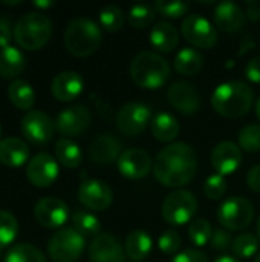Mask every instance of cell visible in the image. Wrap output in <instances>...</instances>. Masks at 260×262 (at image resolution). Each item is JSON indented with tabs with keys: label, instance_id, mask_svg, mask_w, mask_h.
<instances>
[{
	"label": "cell",
	"instance_id": "6da1fadb",
	"mask_svg": "<svg viewBox=\"0 0 260 262\" xmlns=\"http://www.w3.org/2000/svg\"><path fill=\"white\" fill-rule=\"evenodd\" d=\"M198 170V157L187 143H172L162 147L153 161V175L166 187L179 189L188 184Z\"/></svg>",
	"mask_w": 260,
	"mask_h": 262
},
{
	"label": "cell",
	"instance_id": "7a4b0ae2",
	"mask_svg": "<svg viewBox=\"0 0 260 262\" xmlns=\"http://www.w3.org/2000/svg\"><path fill=\"white\" fill-rule=\"evenodd\" d=\"M254 104V91L250 84L233 80L219 84L211 95V106L216 114L225 118H241Z\"/></svg>",
	"mask_w": 260,
	"mask_h": 262
},
{
	"label": "cell",
	"instance_id": "3957f363",
	"mask_svg": "<svg viewBox=\"0 0 260 262\" xmlns=\"http://www.w3.org/2000/svg\"><path fill=\"white\" fill-rule=\"evenodd\" d=\"M169 61L156 52L143 51L132 58L130 77L133 83L143 89H159L170 78Z\"/></svg>",
	"mask_w": 260,
	"mask_h": 262
},
{
	"label": "cell",
	"instance_id": "277c9868",
	"mask_svg": "<svg viewBox=\"0 0 260 262\" xmlns=\"http://www.w3.org/2000/svg\"><path fill=\"white\" fill-rule=\"evenodd\" d=\"M52 35V23L41 11L26 12L14 26V40L21 49H41Z\"/></svg>",
	"mask_w": 260,
	"mask_h": 262
},
{
	"label": "cell",
	"instance_id": "5b68a950",
	"mask_svg": "<svg viewBox=\"0 0 260 262\" xmlns=\"http://www.w3.org/2000/svg\"><path fill=\"white\" fill-rule=\"evenodd\" d=\"M103 40L100 26L86 17L74 18L64 31V46L74 57H87L93 54Z\"/></svg>",
	"mask_w": 260,
	"mask_h": 262
},
{
	"label": "cell",
	"instance_id": "8992f818",
	"mask_svg": "<svg viewBox=\"0 0 260 262\" xmlns=\"http://www.w3.org/2000/svg\"><path fill=\"white\" fill-rule=\"evenodd\" d=\"M198 212L196 196L185 189H178L169 193L162 203L161 215L166 223L172 226H184L195 220Z\"/></svg>",
	"mask_w": 260,
	"mask_h": 262
},
{
	"label": "cell",
	"instance_id": "52a82bcc",
	"mask_svg": "<svg viewBox=\"0 0 260 262\" xmlns=\"http://www.w3.org/2000/svg\"><path fill=\"white\" fill-rule=\"evenodd\" d=\"M86 249V239L74 229H61L48 243V255L52 262L78 261Z\"/></svg>",
	"mask_w": 260,
	"mask_h": 262
},
{
	"label": "cell",
	"instance_id": "ba28073f",
	"mask_svg": "<svg viewBox=\"0 0 260 262\" xmlns=\"http://www.w3.org/2000/svg\"><path fill=\"white\" fill-rule=\"evenodd\" d=\"M218 220L225 230H244L254 220V207L247 198L233 196L219 206Z\"/></svg>",
	"mask_w": 260,
	"mask_h": 262
},
{
	"label": "cell",
	"instance_id": "9c48e42d",
	"mask_svg": "<svg viewBox=\"0 0 260 262\" xmlns=\"http://www.w3.org/2000/svg\"><path fill=\"white\" fill-rule=\"evenodd\" d=\"M182 37L199 49H211L218 43V31L208 18L199 14H188L181 23Z\"/></svg>",
	"mask_w": 260,
	"mask_h": 262
},
{
	"label": "cell",
	"instance_id": "30bf717a",
	"mask_svg": "<svg viewBox=\"0 0 260 262\" xmlns=\"http://www.w3.org/2000/svg\"><path fill=\"white\" fill-rule=\"evenodd\" d=\"M149 123H152V111L143 103H127L116 115V126L121 134L127 137H136L143 134Z\"/></svg>",
	"mask_w": 260,
	"mask_h": 262
},
{
	"label": "cell",
	"instance_id": "8fae6325",
	"mask_svg": "<svg viewBox=\"0 0 260 262\" xmlns=\"http://www.w3.org/2000/svg\"><path fill=\"white\" fill-rule=\"evenodd\" d=\"M20 127L21 134L28 141L37 146H43L52 140L55 123L51 120L48 114L41 111H29L21 118Z\"/></svg>",
	"mask_w": 260,
	"mask_h": 262
},
{
	"label": "cell",
	"instance_id": "7c38bea8",
	"mask_svg": "<svg viewBox=\"0 0 260 262\" xmlns=\"http://www.w3.org/2000/svg\"><path fill=\"white\" fill-rule=\"evenodd\" d=\"M60 169L58 161L49 154H37L34 155L26 166V177L29 183L35 187H49L58 178Z\"/></svg>",
	"mask_w": 260,
	"mask_h": 262
},
{
	"label": "cell",
	"instance_id": "4fadbf2b",
	"mask_svg": "<svg viewBox=\"0 0 260 262\" xmlns=\"http://www.w3.org/2000/svg\"><path fill=\"white\" fill-rule=\"evenodd\" d=\"M78 201L95 212H103L113 203V192L101 180H86L78 187Z\"/></svg>",
	"mask_w": 260,
	"mask_h": 262
},
{
	"label": "cell",
	"instance_id": "5bb4252c",
	"mask_svg": "<svg viewBox=\"0 0 260 262\" xmlns=\"http://www.w3.org/2000/svg\"><path fill=\"white\" fill-rule=\"evenodd\" d=\"M116 164L120 173L129 180H143L150 173V170H153L150 154L139 147L126 149Z\"/></svg>",
	"mask_w": 260,
	"mask_h": 262
},
{
	"label": "cell",
	"instance_id": "9a60e30c",
	"mask_svg": "<svg viewBox=\"0 0 260 262\" xmlns=\"http://www.w3.org/2000/svg\"><path fill=\"white\" fill-rule=\"evenodd\" d=\"M34 216L40 226L46 229H58L66 224L69 218V209L63 200L48 196L35 204Z\"/></svg>",
	"mask_w": 260,
	"mask_h": 262
},
{
	"label": "cell",
	"instance_id": "2e32d148",
	"mask_svg": "<svg viewBox=\"0 0 260 262\" xmlns=\"http://www.w3.org/2000/svg\"><path fill=\"white\" fill-rule=\"evenodd\" d=\"M90 124V112L83 104H75L63 109L55 120L57 130L64 135V138L81 135Z\"/></svg>",
	"mask_w": 260,
	"mask_h": 262
},
{
	"label": "cell",
	"instance_id": "e0dca14e",
	"mask_svg": "<svg viewBox=\"0 0 260 262\" xmlns=\"http://www.w3.org/2000/svg\"><path fill=\"white\" fill-rule=\"evenodd\" d=\"M90 262H126V250L110 233H100L89 246Z\"/></svg>",
	"mask_w": 260,
	"mask_h": 262
},
{
	"label": "cell",
	"instance_id": "ac0fdd59",
	"mask_svg": "<svg viewBox=\"0 0 260 262\" xmlns=\"http://www.w3.org/2000/svg\"><path fill=\"white\" fill-rule=\"evenodd\" d=\"M169 103L181 114L190 115L198 112L201 107V94L198 89L187 81H175L167 89Z\"/></svg>",
	"mask_w": 260,
	"mask_h": 262
},
{
	"label": "cell",
	"instance_id": "d6986e66",
	"mask_svg": "<svg viewBox=\"0 0 260 262\" xmlns=\"http://www.w3.org/2000/svg\"><path fill=\"white\" fill-rule=\"evenodd\" d=\"M242 164V150L233 141H221L211 152V166L218 175H231Z\"/></svg>",
	"mask_w": 260,
	"mask_h": 262
},
{
	"label": "cell",
	"instance_id": "ffe728a7",
	"mask_svg": "<svg viewBox=\"0 0 260 262\" xmlns=\"http://www.w3.org/2000/svg\"><path fill=\"white\" fill-rule=\"evenodd\" d=\"M121 154V143L112 134H103L97 137L89 147L90 160L100 166H107L118 161Z\"/></svg>",
	"mask_w": 260,
	"mask_h": 262
},
{
	"label": "cell",
	"instance_id": "44dd1931",
	"mask_svg": "<svg viewBox=\"0 0 260 262\" xmlns=\"http://www.w3.org/2000/svg\"><path fill=\"white\" fill-rule=\"evenodd\" d=\"M84 89L83 77L75 71H63L54 77L51 92L58 101H74Z\"/></svg>",
	"mask_w": 260,
	"mask_h": 262
},
{
	"label": "cell",
	"instance_id": "7402d4cb",
	"mask_svg": "<svg viewBox=\"0 0 260 262\" xmlns=\"http://www.w3.org/2000/svg\"><path fill=\"white\" fill-rule=\"evenodd\" d=\"M215 25L224 32H238L245 23L244 9L234 2H221L213 12Z\"/></svg>",
	"mask_w": 260,
	"mask_h": 262
},
{
	"label": "cell",
	"instance_id": "603a6c76",
	"mask_svg": "<svg viewBox=\"0 0 260 262\" xmlns=\"http://www.w3.org/2000/svg\"><path fill=\"white\" fill-rule=\"evenodd\" d=\"M29 155V146L17 137H8L0 141V163L6 167L23 166L31 160Z\"/></svg>",
	"mask_w": 260,
	"mask_h": 262
},
{
	"label": "cell",
	"instance_id": "cb8c5ba5",
	"mask_svg": "<svg viewBox=\"0 0 260 262\" xmlns=\"http://www.w3.org/2000/svg\"><path fill=\"white\" fill-rule=\"evenodd\" d=\"M150 43L155 49L161 52H173L179 45V32L169 21H156L150 29Z\"/></svg>",
	"mask_w": 260,
	"mask_h": 262
},
{
	"label": "cell",
	"instance_id": "d4e9b609",
	"mask_svg": "<svg viewBox=\"0 0 260 262\" xmlns=\"http://www.w3.org/2000/svg\"><path fill=\"white\" fill-rule=\"evenodd\" d=\"M150 129H152V135L161 141V143H170L173 141L179 132H181V124L179 121L167 114V112H161L158 115H155V118L150 123Z\"/></svg>",
	"mask_w": 260,
	"mask_h": 262
},
{
	"label": "cell",
	"instance_id": "484cf974",
	"mask_svg": "<svg viewBox=\"0 0 260 262\" xmlns=\"http://www.w3.org/2000/svg\"><path fill=\"white\" fill-rule=\"evenodd\" d=\"M152 236L146 230H133L127 235L124 243L126 256L133 261H143L152 252Z\"/></svg>",
	"mask_w": 260,
	"mask_h": 262
},
{
	"label": "cell",
	"instance_id": "4316f807",
	"mask_svg": "<svg viewBox=\"0 0 260 262\" xmlns=\"http://www.w3.org/2000/svg\"><path fill=\"white\" fill-rule=\"evenodd\" d=\"M204 66V55L195 48H184L181 49L173 61V68L178 74L193 77L201 72Z\"/></svg>",
	"mask_w": 260,
	"mask_h": 262
},
{
	"label": "cell",
	"instance_id": "83f0119b",
	"mask_svg": "<svg viewBox=\"0 0 260 262\" xmlns=\"http://www.w3.org/2000/svg\"><path fill=\"white\" fill-rule=\"evenodd\" d=\"M25 69V55L15 46L0 49V77L17 78Z\"/></svg>",
	"mask_w": 260,
	"mask_h": 262
},
{
	"label": "cell",
	"instance_id": "f1b7e54d",
	"mask_svg": "<svg viewBox=\"0 0 260 262\" xmlns=\"http://www.w3.org/2000/svg\"><path fill=\"white\" fill-rule=\"evenodd\" d=\"M8 98L17 109L29 112V109H32L35 101V92L28 81L14 80L8 86Z\"/></svg>",
	"mask_w": 260,
	"mask_h": 262
},
{
	"label": "cell",
	"instance_id": "f546056e",
	"mask_svg": "<svg viewBox=\"0 0 260 262\" xmlns=\"http://www.w3.org/2000/svg\"><path fill=\"white\" fill-rule=\"evenodd\" d=\"M55 157L57 161L66 169H75L83 161V152L77 143L70 138H60L55 144Z\"/></svg>",
	"mask_w": 260,
	"mask_h": 262
},
{
	"label": "cell",
	"instance_id": "4dcf8cb0",
	"mask_svg": "<svg viewBox=\"0 0 260 262\" xmlns=\"http://www.w3.org/2000/svg\"><path fill=\"white\" fill-rule=\"evenodd\" d=\"M72 229L74 230H77L81 236H87V238H90V236H98L100 233H101V223H100V220L95 216V215H92V213H89V212H86V210H78V212H75L74 215H72Z\"/></svg>",
	"mask_w": 260,
	"mask_h": 262
},
{
	"label": "cell",
	"instance_id": "1f68e13d",
	"mask_svg": "<svg viewBox=\"0 0 260 262\" xmlns=\"http://www.w3.org/2000/svg\"><path fill=\"white\" fill-rule=\"evenodd\" d=\"M156 9L153 5L149 3H141V5H135L130 8L129 14H127V21L138 29H144L149 26H153L152 23L155 21L156 17Z\"/></svg>",
	"mask_w": 260,
	"mask_h": 262
},
{
	"label": "cell",
	"instance_id": "d6a6232c",
	"mask_svg": "<svg viewBox=\"0 0 260 262\" xmlns=\"http://www.w3.org/2000/svg\"><path fill=\"white\" fill-rule=\"evenodd\" d=\"M3 262H46V258L31 244H17L8 250Z\"/></svg>",
	"mask_w": 260,
	"mask_h": 262
},
{
	"label": "cell",
	"instance_id": "836d02e7",
	"mask_svg": "<svg viewBox=\"0 0 260 262\" xmlns=\"http://www.w3.org/2000/svg\"><path fill=\"white\" fill-rule=\"evenodd\" d=\"M98 18H100V25L107 32H118L124 26V21H126L124 11L120 6H116V5H107V6H104L100 11Z\"/></svg>",
	"mask_w": 260,
	"mask_h": 262
},
{
	"label": "cell",
	"instance_id": "e575fe53",
	"mask_svg": "<svg viewBox=\"0 0 260 262\" xmlns=\"http://www.w3.org/2000/svg\"><path fill=\"white\" fill-rule=\"evenodd\" d=\"M259 238L253 233H241L234 238L231 244V250L238 258L247 259L253 258L259 253Z\"/></svg>",
	"mask_w": 260,
	"mask_h": 262
},
{
	"label": "cell",
	"instance_id": "d590c367",
	"mask_svg": "<svg viewBox=\"0 0 260 262\" xmlns=\"http://www.w3.org/2000/svg\"><path fill=\"white\" fill-rule=\"evenodd\" d=\"M213 227L205 218H196L188 226V238L196 247H204L211 241Z\"/></svg>",
	"mask_w": 260,
	"mask_h": 262
},
{
	"label": "cell",
	"instance_id": "8d00e7d4",
	"mask_svg": "<svg viewBox=\"0 0 260 262\" xmlns=\"http://www.w3.org/2000/svg\"><path fill=\"white\" fill-rule=\"evenodd\" d=\"M17 233H18L17 218L8 210H0V250L11 246Z\"/></svg>",
	"mask_w": 260,
	"mask_h": 262
},
{
	"label": "cell",
	"instance_id": "74e56055",
	"mask_svg": "<svg viewBox=\"0 0 260 262\" xmlns=\"http://www.w3.org/2000/svg\"><path fill=\"white\" fill-rule=\"evenodd\" d=\"M239 147L248 154H256L260 150V126L247 124L239 132Z\"/></svg>",
	"mask_w": 260,
	"mask_h": 262
},
{
	"label": "cell",
	"instance_id": "f35d334b",
	"mask_svg": "<svg viewBox=\"0 0 260 262\" xmlns=\"http://www.w3.org/2000/svg\"><path fill=\"white\" fill-rule=\"evenodd\" d=\"M153 6H155L156 12H159L164 17H169V18H179V17L185 15V12L190 9V5L185 3V2H164V0H159V2H155Z\"/></svg>",
	"mask_w": 260,
	"mask_h": 262
},
{
	"label": "cell",
	"instance_id": "ab89813d",
	"mask_svg": "<svg viewBox=\"0 0 260 262\" xmlns=\"http://www.w3.org/2000/svg\"><path fill=\"white\" fill-rule=\"evenodd\" d=\"M181 235L178 230L175 229H169L166 230L159 239H158V249L164 253V255H176V252L181 247Z\"/></svg>",
	"mask_w": 260,
	"mask_h": 262
},
{
	"label": "cell",
	"instance_id": "60d3db41",
	"mask_svg": "<svg viewBox=\"0 0 260 262\" xmlns=\"http://www.w3.org/2000/svg\"><path fill=\"white\" fill-rule=\"evenodd\" d=\"M204 193L208 200H221L227 193V181L222 175H211L205 180Z\"/></svg>",
	"mask_w": 260,
	"mask_h": 262
},
{
	"label": "cell",
	"instance_id": "b9f144b4",
	"mask_svg": "<svg viewBox=\"0 0 260 262\" xmlns=\"http://www.w3.org/2000/svg\"><path fill=\"white\" fill-rule=\"evenodd\" d=\"M211 247L215 250H227L231 244H233V239H231V235L228 230L225 229H219L213 233L211 236Z\"/></svg>",
	"mask_w": 260,
	"mask_h": 262
},
{
	"label": "cell",
	"instance_id": "7bdbcfd3",
	"mask_svg": "<svg viewBox=\"0 0 260 262\" xmlns=\"http://www.w3.org/2000/svg\"><path fill=\"white\" fill-rule=\"evenodd\" d=\"M170 262H208V258L204 252L190 249V250H184L175 255V258Z\"/></svg>",
	"mask_w": 260,
	"mask_h": 262
},
{
	"label": "cell",
	"instance_id": "ee69618b",
	"mask_svg": "<svg viewBox=\"0 0 260 262\" xmlns=\"http://www.w3.org/2000/svg\"><path fill=\"white\" fill-rule=\"evenodd\" d=\"M14 37V29H11V21L9 18L0 17V49L11 46V40Z\"/></svg>",
	"mask_w": 260,
	"mask_h": 262
},
{
	"label": "cell",
	"instance_id": "f6af8a7d",
	"mask_svg": "<svg viewBox=\"0 0 260 262\" xmlns=\"http://www.w3.org/2000/svg\"><path fill=\"white\" fill-rule=\"evenodd\" d=\"M245 77L251 83H260V57L251 58L245 66Z\"/></svg>",
	"mask_w": 260,
	"mask_h": 262
},
{
	"label": "cell",
	"instance_id": "bcb514c9",
	"mask_svg": "<svg viewBox=\"0 0 260 262\" xmlns=\"http://www.w3.org/2000/svg\"><path fill=\"white\" fill-rule=\"evenodd\" d=\"M247 184L253 192L260 193V164L250 169V172L247 173Z\"/></svg>",
	"mask_w": 260,
	"mask_h": 262
},
{
	"label": "cell",
	"instance_id": "7dc6e473",
	"mask_svg": "<svg viewBox=\"0 0 260 262\" xmlns=\"http://www.w3.org/2000/svg\"><path fill=\"white\" fill-rule=\"evenodd\" d=\"M247 15L256 21V20H260V5L259 3H248V9H247Z\"/></svg>",
	"mask_w": 260,
	"mask_h": 262
},
{
	"label": "cell",
	"instance_id": "c3c4849f",
	"mask_svg": "<svg viewBox=\"0 0 260 262\" xmlns=\"http://www.w3.org/2000/svg\"><path fill=\"white\" fill-rule=\"evenodd\" d=\"M35 8H41V9H46V8H51L54 5V2H34L32 3Z\"/></svg>",
	"mask_w": 260,
	"mask_h": 262
},
{
	"label": "cell",
	"instance_id": "681fc988",
	"mask_svg": "<svg viewBox=\"0 0 260 262\" xmlns=\"http://www.w3.org/2000/svg\"><path fill=\"white\" fill-rule=\"evenodd\" d=\"M215 262H241L239 259H236V258H233V256H228V255H224V256H221V258H218Z\"/></svg>",
	"mask_w": 260,
	"mask_h": 262
},
{
	"label": "cell",
	"instance_id": "f907efd6",
	"mask_svg": "<svg viewBox=\"0 0 260 262\" xmlns=\"http://www.w3.org/2000/svg\"><path fill=\"white\" fill-rule=\"evenodd\" d=\"M254 109H256V115H257V118L260 120V97L257 98L256 104H254Z\"/></svg>",
	"mask_w": 260,
	"mask_h": 262
},
{
	"label": "cell",
	"instance_id": "816d5d0a",
	"mask_svg": "<svg viewBox=\"0 0 260 262\" xmlns=\"http://www.w3.org/2000/svg\"><path fill=\"white\" fill-rule=\"evenodd\" d=\"M256 230H257V238H259V241H260V216H259V221H257V226H256Z\"/></svg>",
	"mask_w": 260,
	"mask_h": 262
},
{
	"label": "cell",
	"instance_id": "f5cc1de1",
	"mask_svg": "<svg viewBox=\"0 0 260 262\" xmlns=\"http://www.w3.org/2000/svg\"><path fill=\"white\" fill-rule=\"evenodd\" d=\"M254 262H260V252L256 255V256H254Z\"/></svg>",
	"mask_w": 260,
	"mask_h": 262
},
{
	"label": "cell",
	"instance_id": "db71d44e",
	"mask_svg": "<svg viewBox=\"0 0 260 262\" xmlns=\"http://www.w3.org/2000/svg\"><path fill=\"white\" fill-rule=\"evenodd\" d=\"M2 135H3V129H2V126H0V141L3 140V138H2Z\"/></svg>",
	"mask_w": 260,
	"mask_h": 262
}]
</instances>
